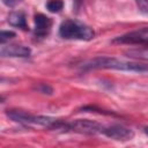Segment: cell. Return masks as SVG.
I'll use <instances>...</instances> for the list:
<instances>
[{"instance_id":"277c9868","label":"cell","mask_w":148,"mask_h":148,"mask_svg":"<svg viewBox=\"0 0 148 148\" xmlns=\"http://www.w3.org/2000/svg\"><path fill=\"white\" fill-rule=\"evenodd\" d=\"M104 125L89 119H77L69 123L62 121L59 130L64 132H75L81 134H103Z\"/></svg>"},{"instance_id":"4fadbf2b","label":"cell","mask_w":148,"mask_h":148,"mask_svg":"<svg viewBox=\"0 0 148 148\" xmlns=\"http://www.w3.org/2000/svg\"><path fill=\"white\" fill-rule=\"evenodd\" d=\"M13 37H15V32H14V31L2 30L1 34H0V42H1V45L5 44L6 42H8L9 39H12Z\"/></svg>"},{"instance_id":"ba28073f","label":"cell","mask_w":148,"mask_h":148,"mask_svg":"<svg viewBox=\"0 0 148 148\" xmlns=\"http://www.w3.org/2000/svg\"><path fill=\"white\" fill-rule=\"evenodd\" d=\"M0 54L2 58H28L31 54V50L22 44H3L1 46Z\"/></svg>"},{"instance_id":"9c48e42d","label":"cell","mask_w":148,"mask_h":148,"mask_svg":"<svg viewBox=\"0 0 148 148\" xmlns=\"http://www.w3.org/2000/svg\"><path fill=\"white\" fill-rule=\"evenodd\" d=\"M8 23L12 27H15L22 30H28L27 17L23 12H12L8 15Z\"/></svg>"},{"instance_id":"5bb4252c","label":"cell","mask_w":148,"mask_h":148,"mask_svg":"<svg viewBox=\"0 0 148 148\" xmlns=\"http://www.w3.org/2000/svg\"><path fill=\"white\" fill-rule=\"evenodd\" d=\"M36 89H37L39 92H42V94L51 95V94L53 92L52 87H50V86H49V84H46V83H39V84L36 87Z\"/></svg>"},{"instance_id":"7a4b0ae2","label":"cell","mask_w":148,"mask_h":148,"mask_svg":"<svg viewBox=\"0 0 148 148\" xmlns=\"http://www.w3.org/2000/svg\"><path fill=\"white\" fill-rule=\"evenodd\" d=\"M59 36L69 40H91L95 37V31L80 21L67 18L59 27Z\"/></svg>"},{"instance_id":"6da1fadb","label":"cell","mask_w":148,"mask_h":148,"mask_svg":"<svg viewBox=\"0 0 148 148\" xmlns=\"http://www.w3.org/2000/svg\"><path fill=\"white\" fill-rule=\"evenodd\" d=\"M81 68L84 71L90 69H116L123 72L134 73H148V65L136 61H125L113 57H96L81 64Z\"/></svg>"},{"instance_id":"30bf717a","label":"cell","mask_w":148,"mask_h":148,"mask_svg":"<svg viewBox=\"0 0 148 148\" xmlns=\"http://www.w3.org/2000/svg\"><path fill=\"white\" fill-rule=\"evenodd\" d=\"M125 56L132 59L138 60H148V47H140V49H132L125 52Z\"/></svg>"},{"instance_id":"8992f818","label":"cell","mask_w":148,"mask_h":148,"mask_svg":"<svg viewBox=\"0 0 148 148\" xmlns=\"http://www.w3.org/2000/svg\"><path fill=\"white\" fill-rule=\"evenodd\" d=\"M103 135L116 141H130L134 138V132L124 125H111L104 127Z\"/></svg>"},{"instance_id":"3957f363","label":"cell","mask_w":148,"mask_h":148,"mask_svg":"<svg viewBox=\"0 0 148 148\" xmlns=\"http://www.w3.org/2000/svg\"><path fill=\"white\" fill-rule=\"evenodd\" d=\"M6 114L15 123L23 124V125H38V126H44L47 128L52 130H58L61 121L59 119H56L53 117H47V116H36L32 113H29L23 110H17V109H12L7 110Z\"/></svg>"},{"instance_id":"2e32d148","label":"cell","mask_w":148,"mask_h":148,"mask_svg":"<svg viewBox=\"0 0 148 148\" xmlns=\"http://www.w3.org/2000/svg\"><path fill=\"white\" fill-rule=\"evenodd\" d=\"M143 132H145V133H146V134L148 135V126H146V127H143Z\"/></svg>"},{"instance_id":"9a60e30c","label":"cell","mask_w":148,"mask_h":148,"mask_svg":"<svg viewBox=\"0 0 148 148\" xmlns=\"http://www.w3.org/2000/svg\"><path fill=\"white\" fill-rule=\"evenodd\" d=\"M22 0H2V3L7 7H14L16 6L18 2H21Z\"/></svg>"},{"instance_id":"7c38bea8","label":"cell","mask_w":148,"mask_h":148,"mask_svg":"<svg viewBox=\"0 0 148 148\" xmlns=\"http://www.w3.org/2000/svg\"><path fill=\"white\" fill-rule=\"evenodd\" d=\"M139 12L143 15H148V0H134Z\"/></svg>"},{"instance_id":"5b68a950","label":"cell","mask_w":148,"mask_h":148,"mask_svg":"<svg viewBox=\"0 0 148 148\" xmlns=\"http://www.w3.org/2000/svg\"><path fill=\"white\" fill-rule=\"evenodd\" d=\"M114 44H139L145 45L148 44V28H141L112 39Z\"/></svg>"},{"instance_id":"52a82bcc","label":"cell","mask_w":148,"mask_h":148,"mask_svg":"<svg viewBox=\"0 0 148 148\" xmlns=\"http://www.w3.org/2000/svg\"><path fill=\"white\" fill-rule=\"evenodd\" d=\"M34 21H35L34 37L37 40H42L50 34L51 28H52V20H51V17L38 13L35 15Z\"/></svg>"},{"instance_id":"8fae6325","label":"cell","mask_w":148,"mask_h":148,"mask_svg":"<svg viewBox=\"0 0 148 148\" xmlns=\"http://www.w3.org/2000/svg\"><path fill=\"white\" fill-rule=\"evenodd\" d=\"M45 7L51 13H59L64 8V1L62 0H47L45 3Z\"/></svg>"}]
</instances>
